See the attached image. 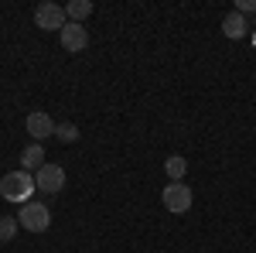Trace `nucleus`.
Masks as SVG:
<instances>
[{"mask_svg": "<svg viewBox=\"0 0 256 253\" xmlns=\"http://www.w3.org/2000/svg\"><path fill=\"white\" fill-rule=\"evenodd\" d=\"M34 185H38V192L58 195L65 188V168L62 164H41L38 171H34Z\"/></svg>", "mask_w": 256, "mask_h": 253, "instance_id": "39448f33", "label": "nucleus"}, {"mask_svg": "<svg viewBox=\"0 0 256 253\" xmlns=\"http://www.w3.org/2000/svg\"><path fill=\"white\" fill-rule=\"evenodd\" d=\"M41 164H44V147L41 144H28L24 151H20V171H38Z\"/></svg>", "mask_w": 256, "mask_h": 253, "instance_id": "6e6552de", "label": "nucleus"}, {"mask_svg": "<svg viewBox=\"0 0 256 253\" xmlns=\"http://www.w3.org/2000/svg\"><path fill=\"white\" fill-rule=\"evenodd\" d=\"M20 229V222H18V215H4L0 219V243H7V239H14Z\"/></svg>", "mask_w": 256, "mask_h": 253, "instance_id": "ddd939ff", "label": "nucleus"}, {"mask_svg": "<svg viewBox=\"0 0 256 253\" xmlns=\"http://www.w3.org/2000/svg\"><path fill=\"white\" fill-rule=\"evenodd\" d=\"M160 202H164V209H168V212L181 215V212H188V209H192L195 195H192V188H188L184 181H168V188L160 192Z\"/></svg>", "mask_w": 256, "mask_h": 253, "instance_id": "7ed1b4c3", "label": "nucleus"}, {"mask_svg": "<svg viewBox=\"0 0 256 253\" xmlns=\"http://www.w3.org/2000/svg\"><path fill=\"white\" fill-rule=\"evenodd\" d=\"M65 14L76 21V24H82V18L92 14V4H89V0H68V4H65Z\"/></svg>", "mask_w": 256, "mask_h": 253, "instance_id": "9d476101", "label": "nucleus"}, {"mask_svg": "<svg viewBox=\"0 0 256 253\" xmlns=\"http://www.w3.org/2000/svg\"><path fill=\"white\" fill-rule=\"evenodd\" d=\"M18 222H20V229H28V233H44L48 226H52V209L44 205V202H24L20 205V212H18Z\"/></svg>", "mask_w": 256, "mask_h": 253, "instance_id": "f03ea898", "label": "nucleus"}, {"mask_svg": "<svg viewBox=\"0 0 256 253\" xmlns=\"http://www.w3.org/2000/svg\"><path fill=\"white\" fill-rule=\"evenodd\" d=\"M58 38H62V48H65V52H82V48L89 45V31H86L82 24H76V21H68L58 31Z\"/></svg>", "mask_w": 256, "mask_h": 253, "instance_id": "423d86ee", "label": "nucleus"}, {"mask_svg": "<svg viewBox=\"0 0 256 253\" xmlns=\"http://www.w3.org/2000/svg\"><path fill=\"white\" fill-rule=\"evenodd\" d=\"M65 18H68V14H65V7L55 4V0H44V4L34 7V24H38L41 31H62V28L68 24Z\"/></svg>", "mask_w": 256, "mask_h": 253, "instance_id": "20e7f679", "label": "nucleus"}, {"mask_svg": "<svg viewBox=\"0 0 256 253\" xmlns=\"http://www.w3.org/2000/svg\"><path fill=\"white\" fill-rule=\"evenodd\" d=\"M28 134L34 137V144H41L44 137H55V120L48 113H41V110L28 113Z\"/></svg>", "mask_w": 256, "mask_h": 253, "instance_id": "0eeeda50", "label": "nucleus"}, {"mask_svg": "<svg viewBox=\"0 0 256 253\" xmlns=\"http://www.w3.org/2000/svg\"><path fill=\"white\" fill-rule=\"evenodd\" d=\"M164 171H168V178H171V181H181V178H184V171H188V161H184V157H178V154H171L168 161H164Z\"/></svg>", "mask_w": 256, "mask_h": 253, "instance_id": "9b49d317", "label": "nucleus"}, {"mask_svg": "<svg viewBox=\"0 0 256 253\" xmlns=\"http://www.w3.org/2000/svg\"><path fill=\"white\" fill-rule=\"evenodd\" d=\"M222 35H226V38H232V41L246 38V18H242L239 11L226 14V21H222Z\"/></svg>", "mask_w": 256, "mask_h": 253, "instance_id": "1a4fd4ad", "label": "nucleus"}, {"mask_svg": "<svg viewBox=\"0 0 256 253\" xmlns=\"http://www.w3.org/2000/svg\"><path fill=\"white\" fill-rule=\"evenodd\" d=\"M236 11H239V14H250V11H256V0H239Z\"/></svg>", "mask_w": 256, "mask_h": 253, "instance_id": "4468645a", "label": "nucleus"}, {"mask_svg": "<svg viewBox=\"0 0 256 253\" xmlns=\"http://www.w3.org/2000/svg\"><path fill=\"white\" fill-rule=\"evenodd\" d=\"M55 137L65 140V144H76V140H79V127L68 123V120H62V123H55Z\"/></svg>", "mask_w": 256, "mask_h": 253, "instance_id": "f8f14e48", "label": "nucleus"}, {"mask_svg": "<svg viewBox=\"0 0 256 253\" xmlns=\"http://www.w3.org/2000/svg\"><path fill=\"white\" fill-rule=\"evenodd\" d=\"M38 185H34V175H28V171H10V175L0 178V195L7 198V202H31V192H34Z\"/></svg>", "mask_w": 256, "mask_h": 253, "instance_id": "f257e3e1", "label": "nucleus"}]
</instances>
